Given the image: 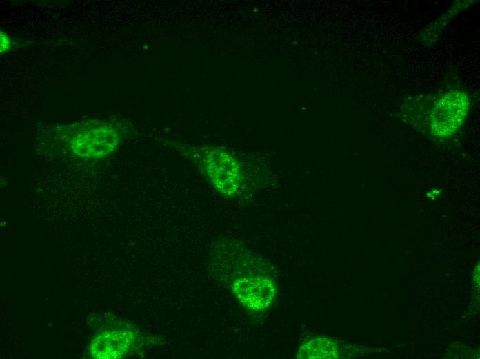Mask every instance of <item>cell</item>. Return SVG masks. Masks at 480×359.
<instances>
[{
	"label": "cell",
	"instance_id": "277c9868",
	"mask_svg": "<svg viewBox=\"0 0 480 359\" xmlns=\"http://www.w3.org/2000/svg\"><path fill=\"white\" fill-rule=\"evenodd\" d=\"M231 288L241 304L252 311H261L269 307L276 291L271 278L262 275L237 277Z\"/></svg>",
	"mask_w": 480,
	"mask_h": 359
},
{
	"label": "cell",
	"instance_id": "5b68a950",
	"mask_svg": "<svg viewBox=\"0 0 480 359\" xmlns=\"http://www.w3.org/2000/svg\"><path fill=\"white\" fill-rule=\"evenodd\" d=\"M133 341L134 336L130 331H107L93 340L90 351L95 358H118L128 351Z\"/></svg>",
	"mask_w": 480,
	"mask_h": 359
},
{
	"label": "cell",
	"instance_id": "7a4b0ae2",
	"mask_svg": "<svg viewBox=\"0 0 480 359\" xmlns=\"http://www.w3.org/2000/svg\"><path fill=\"white\" fill-rule=\"evenodd\" d=\"M121 136L110 124H88L72 129L67 145L77 157L99 159L111 155L119 146Z\"/></svg>",
	"mask_w": 480,
	"mask_h": 359
},
{
	"label": "cell",
	"instance_id": "8992f818",
	"mask_svg": "<svg viewBox=\"0 0 480 359\" xmlns=\"http://www.w3.org/2000/svg\"><path fill=\"white\" fill-rule=\"evenodd\" d=\"M1 54L7 52L11 46V40L5 32H1Z\"/></svg>",
	"mask_w": 480,
	"mask_h": 359
},
{
	"label": "cell",
	"instance_id": "6da1fadb",
	"mask_svg": "<svg viewBox=\"0 0 480 359\" xmlns=\"http://www.w3.org/2000/svg\"><path fill=\"white\" fill-rule=\"evenodd\" d=\"M174 148L190 160L210 186L227 197L239 195L246 185L243 163L226 150L217 146H192L175 144Z\"/></svg>",
	"mask_w": 480,
	"mask_h": 359
},
{
	"label": "cell",
	"instance_id": "3957f363",
	"mask_svg": "<svg viewBox=\"0 0 480 359\" xmlns=\"http://www.w3.org/2000/svg\"><path fill=\"white\" fill-rule=\"evenodd\" d=\"M469 104L465 93L452 91L445 95L432 110L430 117L432 133L439 137L453 135L463 123Z\"/></svg>",
	"mask_w": 480,
	"mask_h": 359
}]
</instances>
